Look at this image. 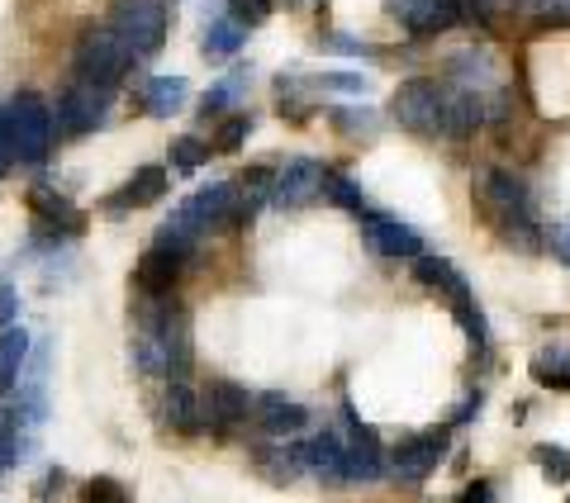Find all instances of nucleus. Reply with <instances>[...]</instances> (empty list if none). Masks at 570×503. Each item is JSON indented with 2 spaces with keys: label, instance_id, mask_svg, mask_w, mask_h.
Instances as JSON below:
<instances>
[{
  "label": "nucleus",
  "instance_id": "7c9ffc66",
  "mask_svg": "<svg viewBox=\"0 0 570 503\" xmlns=\"http://www.w3.org/2000/svg\"><path fill=\"white\" fill-rule=\"evenodd\" d=\"M167 157H171V171H195V167H200V161L209 157V148H205L200 138L186 134V138H171V152H167Z\"/></svg>",
  "mask_w": 570,
  "mask_h": 503
},
{
  "label": "nucleus",
  "instance_id": "7ed1b4c3",
  "mask_svg": "<svg viewBox=\"0 0 570 503\" xmlns=\"http://www.w3.org/2000/svg\"><path fill=\"white\" fill-rule=\"evenodd\" d=\"M448 105H452V86L448 81L414 77V81H404L395 91V100H390V115H395L400 129L419 134V138H448L452 134Z\"/></svg>",
  "mask_w": 570,
  "mask_h": 503
},
{
  "label": "nucleus",
  "instance_id": "a878e982",
  "mask_svg": "<svg viewBox=\"0 0 570 503\" xmlns=\"http://www.w3.org/2000/svg\"><path fill=\"white\" fill-rule=\"evenodd\" d=\"M257 465H262V475L276 480V484H291L299 471H305L299 456H295V446H266V452L257 456Z\"/></svg>",
  "mask_w": 570,
  "mask_h": 503
},
{
  "label": "nucleus",
  "instance_id": "f03ea898",
  "mask_svg": "<svg viewBox=\"0 0 570 503\" xmlns=\"http://www.w3.org/2000/svg\"><path fill=\"white\" fill-rule=\"evenodd\" d=\"M52 134H58V119H52L48 100L39 91H20L6 105V138H10V157L20 167H43L52 152Z\"/></svg>",
  "mask_w": 570,
  "mask_h": 503
},
{
  "label": "nucleus",
  "instance_id": "2eb2a0df",
  "mask_svg": "<svg viewBox=\"0 0 570 503\" xmlns=\"http://www.w3.org/2000/svg\"><path fill=\"white\" fill-rule=\"evenodd\" d=\"M295 456H299V465H305L309 475L337 484V480H343V461H347V437L333 433V427H324L318 437L295 442Z\"/></svg>",
  "mask_w": 570,
  "mask_h": 503
},
{
  "label": "nucleus",
  "instance_id": "9b49d317",
  "mask_svg": "<svg viewBox=\"0 0 570 503\" xmlns=\"http://www.w3.org/2000/svg\"><path fill=\"white\" fill-rule=\"evenodd\" d=\"M442 456H448V433H442V427H433V433H414L390 452V475L404 480V484H419V480H428L438 471Z\"/></svg>",
  "mask_w": 570,
  "mask_h": 503
},
{
  "label": "nucleus",
  "instance_id": "79ce46f5",
  "mask_svg": "<svg viewBox=\"0 0 570 503\" xmlns=\"http://www.w3.org/2000/svg\"><path fill=\"white\" fill-rule=\"evenodd\" d=\"M10 161L14 157H10V138H6V110H0V176L10 171Z\"/></svg>",
  "mask_w": 570,
  "mask_h": 503
},
{
  "label": "nucleus",
  "instance_id": "1a4fd4ad",
  "mask_svg": "<svg viewBox=\"0 0 570 503\" xmlns=\"http://www.w3.org/2000/svg\"><path fill=\"white\" fill-rule=\"evenodd\" d=\"M343 418H347V461H343V480L352 484H371L390 471V452L381 446V437L356 418V413L343 404Z\"/></svg>",
  "mask_w": 570,
  "mask_h": 503
},
{
  "label": "nucleus",
  "instance_id": "72a5a7b5",
  "mask_svg": "<svg viewBox=\"0 0 570 503\" xmlns=\"http://www.w3.org/2000/svg\"><path fill=\"white\" fill-rule=\"evenodd\" d=\"M461 6H466V20H475V24H490L494 14L523 10V0H461Z\"/></svg>",
  "mask_w": 570,
  "mask_h": 503
},
{
  "label": "nucleus",
  "instance_id": "473e14b6",
  "mask_svg": "<svg viewBox=\"0 0 570 503\" xmlns=\"http://www.w3.org/2000/svg\"><path fill=\"white\" fill-rule=\"evenodd\" d=\"M81 503H129V490H124L119 480H110V475H96L91 484H86Z\"/></svg>",
  "mask_w": 570,
  "mask_h": 503
},
{
  "label": "nucleus",
  "instance_id": "2f4dec72",
  "mask_svg": "<svg viewBox=\"0 0 570 503\" xmlns=\"http://www.w3.org/2000/svg\"><path fill=\"white\" fill-rule=\"evenodd\" d=\"M272 10H276V0H228V14L243 24V29H257L272 20Z\"/></svg>",
  "mask_w": 570,
  "mask_h": 503
},
{
  "label": "nucleus",
  "instance_id": "4c0bfd02",
  "mask_svg": "<svg viewBox=\"0 0 570 503\" xmlns=\"http://www.w3.org/2000/svg\"><path fill=\"white\" fill-rule=\"evenodd\" d=\"M324 48L328 52H347V58H366V43L347 39V33H324Z\"/></svg>",
  "mask_w": 570,
  "mask_h": 503
},
{
  "label": "nucleus",
  "instance_id": "c03bdc74",
  "mask_svg": "<svg viewBox=\"0 0 570 503\" xmlns=\"http://www.w3.org/2000/svg\"><path fill=\"white\" fill-rule=\"evenodd\" d=\"M566 503H570V499H566Z\"/></svg>",
  "mask_w": 570,
  "mask_h": 503
},
{
  "label": "nucleus",
  "instance_id": "ea45409f",
  "mask_svg": "<svg viewBox=\"0 0 570 503\" xmlns=\"http://www.w3.org/2000/svg\"><path fill=\"white\" fill-rule=\"evenodd\" d=\"M456 503H494V484H490V480H475V484H466V490H461Z\"/></svg>",
  "mask_w": 570,
  "mask_h": 503
},
{
  "label": "nucleus",
  "instance_id": "37998d69",
  "mask_svg": "<svg viewBox=\"0 0 570 503\" xmlns=\"http://www.w3.org/2000/svg\"><path fill=\"white\" fill-rule=\"evenodd\" d=\"M291 6H299V0H291Z\"/></svg>",
  "mask_w": 570,
  "mask_h": 503
},
{
  "label": "nucleus",
  "instance_id": "f8f14e48",
  "mask_svg": "<svg viewBox=\"0 0 570 503\" xmlns=\"http://www.w3.org/2000/svg\"><path fill=\"white\" fill-rule=\"evenodd\" d=\"M390 14L414 39H438V33H448L466 20V6L461 0H390Z\"/></svg>",
  "mask_w": 570,
  "mask_h": 503
},
{
  "label": "nucleus",
  "instance_id": "0eeeda50",
  "mask_svg": "<svg viewBox=\"0 0 570 503\" xmlns=\"http://www.w3.org/2000/svg\"><path fill=\"white\" fill-rule=\"evenodd\" d=\"M362 224V238L376 257H390V262H419L423 257V233L414 224L395 219V214H381V209H362L356 214Z\"/></svg>",
  "mask_w": 570,
  "mask_h": 503
},
{
  "label": "nucleus",
  "instance_id": "c756f323",
  "mask_svg": "<svg viewBox=\"0 0 570 503\" xmlns=\"http://www.w3.org/2000/svg\"><path fill=\"white\" fill-rule=\"evenodd\" d=\"M324 195H328L333 205L352 209V214H362V209H366V200H362V186H356V181H347L343 171H328V181H324Z\"/></svg>",
  "mask_w": 570,
  "mask_h": 503
},
{
  "label": "nucleus",
  "instance_id": "6e6552de",
  "mask_svg": "<svg viewBox=\"0 0 570 503\" xmlns=\"http://www.w3.org/2000/svg\"><path fill=\"white\" fill-rule=\"evenodd\" d=\"M29 214H33V233H39V243L58 247L62 238H77L86 228V214L67 200V195L48 190V186H33L29 190Z\"/></svg>",
  "mask_w": 570,
  "mask_h": 503
},
{
  "label": "nucleus",
  "instance_id": "9d476101",
  "mask_svg": "<svg viewBox=\"0 0 570 503\" xmlns=\"http://www.w3.org/2000/svg\"><path fill=\"white\" fill-rule=\"evenodd\" d=\"M328 181V167L314 157H291L285 167L276 171V186H272V205L276 209H305L324 195Z\"/></svg>",
  "mask_w": 570,
  "mask_h": 503
},
{
  "label": "nucleus",
  "instance_id": "423d86ee",
  "mask_svg": "<svg viewBox=\"0 0 570 503\" xmlns=\"http://www.w3.org/2000/svg\"><path fill=\"white\" fill-rule=\"evenodd\" d=\"M110 24L124 33L134 58H157L167 43V6L163 0H115Z\"/></svg>",
  "mask_w": 570,
  "mask_h": 503
},
{
  "label": "nucleus",
  "instance_id": "dca6fc26",
  "mask_svg": "<svg viewBox=\"0 0 570 503\" xmlns=\"http://www.w3.org/2000/svg\"><path fill=\"white\" fill-rule=\"evenodd\" d=\"M186 262H190L186 251L153 243V247L138 257V272H134L138 290H142V295H171V285H176V276H181V266H186Z\"/></svg>",
  "mask_w": 570,
  "mask_h": 503
},
{
  "label": "nucleus",
  "instance_id": "cd10ccee",
  "mask_svg": "<svg viewBox=\"0 0 570 503\" xmlns=\"http://www.w3.org/2000/svg\"><path fill=\"white\" fill-rule=\"evenodd\" d=\"M20 461V423H14V404H0V475Z\"/></svg>",
  "mask_w": 570,
  "mask_h": 503
},
{
  "label": "nucleus",
  "instance_id": "5701e85b",
  "mask_svg": "<svg viewBox=\"0 0 570 503\" xmlns=\"http://www.w3.org/2000/svg\"><path fill=\"white\" fill-rule=\"evenodd\" d=\"M253 91V71H228V77H219L205 91V100H200V110L205 115H219V110H234V105Z\"/></svg>",
  "mask_w": 570,
  "mask_h": 503
},
{
  "label": "nucleus",
  "instance_id": "e433bc0d",
  "mask_svg": "<svg viewBox=\"0 0 570 503\" xmlns=\"http://www.w3.org/2000/svg\"><path fill=\"white\" fill-rule=\"evenodd\" d=\"M547 247H551V257H557V262H570V219L547 228Z\"/></svg>",
  "mask_w": 570,
  "mask_h": 503
},
{
  "label": "nucleus",
  "instance_id": "39448f33",
  "mask_svg": "<svg viewBox=\"0 0 570 503\" xmlns=\"http://www.w3.org/2000/svg\"><path fill=\"white\" fill-rule=\"evenodd\" d=\"M110 100H115V86L110 81H91V77H77L62 91L58 100V134L67 138H81V134H91L105 124V115H110Z\"/></svg>",
  "mask_w": 570,
  "mask_h": 503
},
{
  "label": "nucleus",
  "instance_id": "c85d7f7f",
  "mask_svg": "<svg viewBox=\"0 0 570 503\" xmlns=\"http://www.w3.org/2000/svg\"><path fill=\"white\" fill-rule=\"evenodd\" d=\"M532 461L542 465V475H547L551 484H570V452H566V446L542 442V446H532Z\"/></svg>",
  "mask_w": 570,
  "mask_h": 503
},
{
  "label": "nucleus",
  "instance_id": "58836bf2",
  "mask_svg": "<svg viewBox=\"0 0 570 503\" xmlns=\"http://www.w3.org/2000/svg\"><path fill=\"white\" fill-rule=\"evenodd\" d=\"M480 404H485V394L471 389V394H466V404H461V408L452 413V427H466V423L475 418V413H480Z\"/></svg>",
  "mask_w": 570,
  "mask_h": 503
},
{
  "label": "nucleus",
  "instance_id": "bb28decb",
  "mask_svg": "<svg viewBox=\"0 0 570 503\" xmlns=\"http://www.w3.org/2000/svg\"><path fill=\"white\" fill-rule=\"evenodd\" d=\"M314 91H328V96H366L371 81L362 71H324V77H314Z\"/></svg>",
  "mask_w": 570,
  "mask_h": 503
},
{
  "label": "nucleus",
  "instance_id": "f704fd0d",
  "mask_svg": "<svg viewBox=\"0 0 570 503\" xmlns=\"http://www.w3.org/2000/svg\"><path fill=\"white\" fill-rule=\"evenodd\" d=\"M253 134V115H238V119H228L224 129H219V138H214V148L219 152H234V148H243V138Z\"/></svg>",
  "mask_w": 570,
  "mask_h": 503
},
{
  "label": "nucleus",
  "instance_id": "aec40b11",
  "mask_svg": "<svg viewBox=\"0 0 570 503\" xmlns=\"http://www.w3.org/2000/svg\"><path fill=\"white\" fill-rule=\"evenodd\" d=\"M186 77H153L142 81V110H148L153 119H171L176 110L186 105Z\"/></svg>",
  "mask_w": 570,
  "mask_h": 503
},
{
  "label": "nucleus",
  "instance_id": "a19ab883",
  "mask_svg": "<svg viewBox=\"0 0 570 503\" xmlns=\"http://www.w3.org/2000/svg\"><path fill=\"white\" fill-rule=\"evenodd\" d=\"M14 285L10 280H0V328H10V318H14Z\"/></svg>",
  "mask_w": 570,
  "mask_h": 503
},
{
  "label": "nucleus",
  "instance_id": "ddd939ff",
  "mask_svg": "<svg viewBox=\"0 0 570 503\" xmlns=\"http://www.w3.org/2000/svg\"><path fill=\"white\" fill-rule=\"evenodd\" d=\"M247 408H253V400H247V389L234 385V381H209L200 389V418L214 427V433H228V427H238L247 418Z\"/></svg>",
  "mask_w": 570,
  "mask_h": 503
},
{
  "label": "nucleus",
  "instance_id": "b1692460",
  "mask_svg": "<svg viewBox=\"0 0 570 503\" xmlns=\"http://www.w3.org/2000/svg\"><path fill=\"white\" fill-rule=\"evenodd\" d=\"M243 43H247V29L234 20V14H224V20H214V24L205 29V58H209V62L234 58Z\"/></svg>",
  "mask_w": 570,
  "mask_h": 503
},
{
  "label": "nucleus",
  "instance_id": "4468645a",
  "mask_svg": "<svg viewBox=\"0 0 570 503\" xmlns=\"http://www.w3.org/2000/svg\"><path fill=\"white\" fill-rule=\"evenodd\" d=\"M253 408H257V427L266 437H295V433H305L309 427V408L305 404H295V400H285L281 389H266V394H257L253 400Z\"/></svg>",
  "mask_w": 570,
  "mask_h": 503
},
{
  "label": "nucleus",
  "instance_id": "393cba45",
  "mask_svg": "<svg viewBox=\"0 0 570 503\" xmlns=\"http://www.w3.org/2000/svg\"><path fill=\"white\" fill-rule=\"evenodd\" d=\"M333 129L347 134V138H376L381 134V115L366 110V105H343V110H333Z\"/></svg>",
  "mask_w": 570,
  "mask_h": 503
},
{
  "label": "nucleus",
  "instance_id": "f3484780",
  "mask_svg": "<svg viewBox=\"0 0 570 503\" xmlns=\"http://www.w3.org/2000/svg\"><path fill=\"white\" fill-rule=\"evenodd\" d=\"M272 186H276V171L253 167L247 176L234 181V209H228V228H247L262 214V205H272Z\"/></svg>",
  "mask_w": 570,
  "mask_h": 503
},
{
  "label": "nucleus",
  "instance_id": "6ab92c4d",
  "mask_svg": "<svg viewBox=\"0 0 570 503\" xmlns=\"http://www.w3.org/2000/svg\"><path fill=\"white\" fill-rule=\"evenodd\" d=\"M167 423L176 433H200L205 418H200V394L190 389V375H171L167 381Z\"/></svg>",
  "mask_w": 570,
  "mask_h": 503
},
{
  "label": "nucleus",
  "instance_id": "a211bd4d",
  "mask_svg": "<svg viewBox=\"0 0 570 503\" xmlns=\"http://www.w3.org/2000/svg\"><path fill=\"white\" fill-rule=\"evenodd\" d=\"M167 186H171V176H167V167H138L129 181H124L119 190H115V200H110V214H124V209H148V205H157L167 195Z\"/></svg>",
  "mask_w": 570,
  "mask_h": 503
},
{
  "label": "nucleus",
  "instance_id": "f257e3e1",
  "mask_svg": "<svg viewBox=\"0 0 570 503\" xmlns=\"http://www.w3.org/2000/svg\"><path fill=\"white\" fill-rule=\"evenodd\" d=\"M471 190H475V214L490 224V233H499V243H509L519 251L547 247V228L538 219V205H532V190L513 171L480 167Z\"/></svg>",
  "mask_w": 570,
  "mask_h": 503
},
{
  "label": "nucleus",
  "instance_id": "c9c22d12",
  "mask_svg": "<svg viewBox=\"0 0 570 503\" xmlns=\"http://www.w3.org/2000/svg\"><path fill=\"white\" fill-rule=\"evenodd\" d=\"M62 484H67V471L62 465H48L43 480L33 484V503H52V494H62Z\"/></svg>",
  "mask_w": 570,
  "mask_h": 503
},
{
  "label": "nucleus",
  "instance_id": "412c9836",
  "mask_svg": "<svg viewBox=\"0 0 570 503\" xmlns=\"http://www.w3.org/2000/svg\"><path fill=\"white\" fill-rule=\"evenodd\" d=\"M29 333L24 328H0V394L20 385V375H24V362H29Z\"/></svg>",
  "mask_w": 570,
  "mask_h": 503
},
{
  "label": "nucleus",
  "instance_id": "20e7f679",
  "mask_svg": "<svg viewBox=\"0 0 570 503\" xmlns=\"http://www.w3.org/2000/svg\"><path fill=\"white\" fill-rule=\"evenodd\" d=\"M138 58L134 48L124 43V33L115 24H100V29H86L77 39V77H91V81H119Z\"/></svg>",
  "mask_w": 570,
  "mask_h": 503
},
{
  "label": "nucleus",
  "instance_id": "4be33fe9",
  "mask_svg": "<svg viewBox=\"0 0 570 503\" xmlns=\"http://www.w3.org/2000/svg\"><path fill=\"white\" fill-rule=\"evenodd\" d=\"M532 381L547 389H570V343H547L532 356Z\"/></svg>",
  "mask_w": 570,
  "mask_h": 503
}]
</instances>
